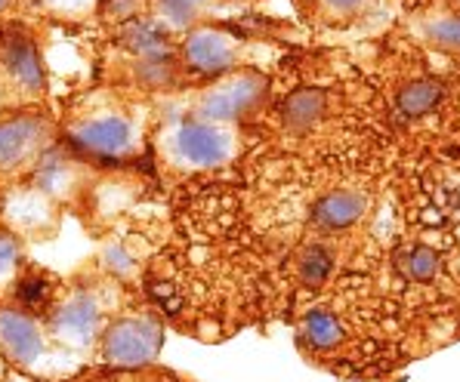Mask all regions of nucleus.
<instances>
[{"mask_svg":"<svg viewBox=\"0 0 460 382\" xmlns=\"http://www.w3.org/2000/svg\"><path fill=\"white\" fill-rule=\"evenodd\" d=\"M161 345V330L148 321H121L111 327L109 339H105V355L111 364L137 367L155 358Z\"/></svg>","mask_w":460,"mask_h":382,"instance_id":"nucleus-1","label":"nucleus"},{"mask_svg":"<svg viewBox=\"0 0 460 382\" xmlns=\"http://www.w3.org/2000/svg\"><path fill=\"white\" fill-rule=\"evenodd\" d=\"M176 145H180L182 158L201 167L219 164L226 158V136L210 124H186L176 136Z\"/></svg>","mask_w":460,"mask_h":382,"instance_id":"nucleus-2","label":"nucleus"},{"mask_svg":"<svg viewBox=\"0 0 460 382\" xmlns=\"http://www.w3.org/2000/svg\"><path fill=\"white\" fill-rule=\"evenodd\" d=\"M75 143L96 154H115V152H124L127 143H130V126H127L121 117H102V120H93V124L81 126Z\"/></svg>","mask_w":460,"mask_h":382,"instance_id":"nucleus-3","label":"nucleus"},{"mask_svg":"<svg viewBox=\"0 0 460 382\" xmlns=\"http://www.w3.org/2000/svg\"><path fill=\"white\" fill-rule=\"evenodd\" d=\"M313 213L322 229H331V231L349 229V225L365 213V197L356 195V191H331V195H324L322 201L315 204Z\"/></svg>","mask_w":460,"mask_h":382,"instance_id":"nucleus-4","label":"nucleus"},{"mask_svg":"<svg viewBox=\"0 0 460 382\" xmlns=\"http://www.w3.org/2000/svg\"><path fill=\"white\" fill-rule=\"evenodd\" d=\"M0 339H4V345L10 349V355L19 358L22 364H31V360L40 355L38 330H34V324L22 315H13V311L0 315Z\"/></svg>","mask_w":460,"mask_h":382,"instance_id":"nucleus-5","label":"nucleus"},{"mask_svg":"<svg viewBox=\"0 0 460 382\" xmlns=\"http://www.w3.org/2000/svg\"><path fill=\"white\" fill-rule=\"evenodd\" d=\"M186 56L189 62L198 68V72H223V68L232 65V47L226 38H219L214 31H198L189 38L186 44Z\"/></svg>","mask_w":460,"mask_h":382,"instance_id":"nucleus-6","label":"nucleus"},{"mask_svg":"<svg viewBox=\"0 0 460 382\" xmlns=\"http://www.w3.org/2000/svg\"><path fill=\"white\" fill-rule=\"evenodd\" d=\"M4 62H6V68H10V72L25 83V87L34 90V87H40V81H44V72H40L38 53H34V47L28 44V40H22V38L6 40Z\"/></svg>","mask_w":460,"mask_h":382,"instance_id":"nucleus-7","label":"nucleus"},{"mask_svg":"<svg viewBox=\"0 0 460 382\" xmlns=\"http://www.w3.org/2000/svg\"><path fill=\"white\" fill-rule=\"evenodd\" d=\"M442 99V87L429 77H420V81H411L405 90L399 93V109L405 117H423L438 105Z\"/></svg>","mask_w":460,"mask_h":382,"instance_id":"nucleus-8","label":"nucleus"},{"mask_svg":"<svg viewBox=\"0 0 460 382\" xmlns=\"http://www.w3.org/2000/svg\"><path fill=\"white\" fill-rule=\"evenodd\" d=\"M324 115V93L318 90H300L285 102V120L294 130H306Z\"/></svg>","mask_w":460,"mask_h":382,"instance_id":"nucleus-9","label":"nucleus"},{"mask_svg":"<svg viewBox=\"0 0 460 382\" xmlns=\"http://www.w3.org/2000/svg\"><path fill=\"white\" fill-rule=\"evenodd\" d=\"M38 136V124L34 120H13V124H0V164H13L25 154V148Z\"/></svg>","mask_w":460,"mask_h":382,"instance_id":"nucleus-10","label":"nucleus"},{"mask_svg":"<svg viewBox=\"0 0 460 382\" xmlns=\"http://www.w3.org/2000/svg\"><path fill=\"white\" fill-rule=\"evenodd\" d=\"M253 90H257V83L253 81H242V83H235L232 90H223V93H214L204 102V115L208 117H235L238 111L244 109L247 102H251L253 96Z\"/></svg>","mask_w":460,"mask_h":382,"instance_id":"nucleus-11","label":"nucleus"},{"mask_svg":"<svg viewBox=\"0 0 460 382\" xmlns=\"http://www.w3.org/2000/svg\"><path fill=\"white\" fill-rule=\"evenodd\" d=\"M303 339L313 343V349H334L343 339V327L331 311H309L303 321Z\"/></svg>","mask_w":460,"mask_h":382,"instance_id":"nucleus-12","label":"nucleus"},{"mask_svg":"<svg viewBox=\"0 0 460 382\" xmlns=\"http://www.w3.org/2000/svg\"><path fill=\"white\" fill-rule=\"evenodd\" d=\"M96 327V308L90 300H72L59 315V330L75 339H87Z\"/></svg>","mask_w":460,"mask_h":382,"instance_id":"nucleus-13","label":"nucleus"},{"mask_svg":"<svg viewBox=\"0 0 460 382\" xmlns=\"http://www.w3.org/2000/svg\"><path fill=\"white\" fill-rule=\"evenodd\" d=\"M331 268H334L331 253L324 250V247H309V250L300 256V263H296V274H300L303 287H318V284H324Z\"/></svg>","mask_w":460,"mask_h":382,"instance_id":"nucleus-14","label":"nucleus"},{"mask_svg":"<svg viewBox=\"0 0 460 382\" xmlns=\"http://www.w3.org/2000/svg\"><path fill=\"white\" fill-rule=\"evenodd\" d=\"M399 265L411 281H433L438 272V256L429 247H414V250H408L405 256H402Z\"/></svg>","mask_w":460,"mask_h":382,"instance_id":"nucleus-15","label":"nucleus"},{"mask_svg":"<svg viewBox=\"0 0 460 382\" xmlns=\"http://www.w3.org/2000/svg\"><path fill=\"white\" fill-rule=\"evenodd\" d=\"M127 44L137 47V49H158L161 34H158V28L139 22V25H130V31H127Z\"/></svg>","mask_w":460,"mask_h":382,"instance_id":"nucleus-16","label":"nucleus"},{"mask_svg":"<svg viewBox=\"0 0 460 382\" xmlns=\"http://www.w3.org/2000/svg\"><path fill=\"white\" fill-rule=\"evenodd\" d=\"M198 4H201V0H161L167 19H173V22H189V19L195 16Z\"/></svg>","mask_w":460,"mask_h":382,"instance_id":"nucleus-17","label":"nucleus"},{"mask_svg":"<svg viewBox=\"0 0 460 382\" xmlns=\"http://www.w3.org/2000/svg\"><path fill=\"white\" fill-rule=\"evenodd\" d=\"M436 38H442L445 44H460V19H451V22L436 28Z\"/></svg>","mask_w":460,"mask_h":382,"instance_id":"nucleus-18","label":"nucleus"},{"mask_svg":"<svg viewBox=\"0 0 460 382\" xmlns=\"http://www.w3.org/2000/svg\"><path fill=\"white\" fill-rule=\"evenodd\" d=\"M13 259H16V247H13L10 240L0 238V272H4V268H10Z\"/></svg>","mask_w":460,"mask_h":382,"instance_id":"nucleus-19","label":"nucleus"},{"mask_svg":"<svg viewBox=\"0 0 460 382\" xmlns=\"http://www.w3.org/2000/svg\"><path fill=\"white\" fill-rule=\"evenodd\" d=\"M40 296H44V284H40V281H25V284H22V300L34 302V300H40Z\"/></svg>","mask_w":460,"mask_h":382,"instance_id":"nucleus-20","label":"nucleus"},{"mask_svg":"<svg viewBox=\"0 0 460 382\" xmlns=\"http://www.w3.org/2000/svg\"><path fill=\"white\" fill-rule=\"evenodd\" d=\"M331 4H334L337 10H349V6H356L358 0H331Z\"/></svg>","mask_w":460,"mask_h":382,"instance_id":"nucleus-21","label":"nucleus"},{"mask_svg":"<svg viewBox=\"0 0 460 382\" xmlns=\"http://www.w3.org/2000/svg\"><path fill=\"white\" fill-rule=\"evenodd\" d=\"M0 6H4V0H0Z\"/></svg>","mask_w":460,"mask_h":382,"instance_id":"nucleus-22","label":"nucleus"}]
</instances>
